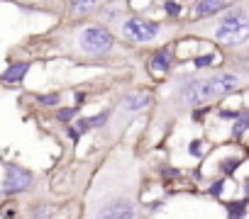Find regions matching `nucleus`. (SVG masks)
I'll return each mask as SVG.
<instances>
[{
	"mask_svg": "<svg viewBox=\"0 0 249 219\" xmlns=\"http://www.w3.org/2000/svg\"><path fill=\"white\" fill-rule=\"evenodd\" d=\"M232 71H237V73H242L244 78H249V54H244V56L239 59V63H237Z\"/></svg>",
	"mask_w": 249,
	"mask_h": 219,
	"instance_id": "obj_19",
	"label": "nucleus"
},
{
	"mask_svg": "<svg viewBox=\"0 0 249 219\" xmlns=\"http://www.w3.org/2000/svg\"><path fill=\"white\" fill-rule=\"evenodd\" d=\"M27 71H30V63L27 61H18V63H13L3 76H0V83H20Z\"/></svg>",
	"mask_w": 249,
	"mask_h": 219,
	"instance_id": "obj_11",
	"label": "nucleus"
},
{
	"mask_svg": "<svg viewBox=\"0 0 249 219\" xmlns=\"http://www.w3.org/2000/svg\"><path fill=\"white\" fill-rule=\"evenodd\" d=\"M76 112H78L76 107H64V110H59V112H56V120L59 122H69V120L76 117Z\"/></svg>",
	"mask_w": 249,
	"mask_h": 219,
	"instance_id": "obj_18",
	"label": "nucleus"
},
{
	"mask_svg": "<svg viewBox=\"0 0 249 219\" xmlns=\"http://www.w3.org/2000/svg\"><path fill=\"white\" fill-rule=\"evenodd\" d=\"M52 217V209L47 204H35L32 209V219H49Z\"/></svg>",
	"mask_w": 249,
	"mask_h": 219,
	"instance_id": "obj_17",
	"label": "nucleus"
},
{
	"mask_svg": "<svg viewBox=\"0 0 249 219\" xmlns=\"http://www.w3.org/2000/svg\"><path fill=\"white\" fill-rule=\"evenodd\" d=\"M247 200H234V202H227V217L230 219H244L247 217Z\"/></svg>",
	"mask_w": 249,
	"mask_h": 219,
	"instance_id": "obj_12",
	"label": "nucleus"
},
{
	"mask_svg": "<svg viewBox=\"0 0 249 219\" xmlns=\"http://www.w3.org/2000/svg\"><path fill=\"white\" fill-rule=\"evenodd\" d=\"M230 5H232V3H222V0H200V3L193 5V17H196L198 22H203V20H210V17L220 15V13L227 10Z\"/></svg>",
	"mask_w": 249,
	"mask_h": 219,
	"instance_id": "obj_8",
	"label": "nucleus"
},
{
	"mask_svg": "<svg viewBox=\"0 0 249 219\" xmlns=\"http://www.w3.org/2000/svg\"><path fill=\"white\" fill-rule=\"evenodd\" d=\"M39 105H59L61 102V93H52V95H37Z\"/></svg>",
	"mask_w": 249,
	"mask_h": 219,
	"instance_id": "obj_16",
	"label": "nucleus"
},
{
	"mask_svg": "<svg viewBox=\"0 0 249 219\" xmlns=\"http://www.w3.org/2000/svg\"><path fill=\"white\" fill-rule=\"evenodd\" d=\"M115 37L107 27L103 25H86L73 30V49H78V54L90 56V59H103L112 51Z\"/></svg>",
	"mask_w": 249,
	"mask_h": 219,
	"instance_id": "obj_4",
	"label": "nucleus"
},
{
	"mask_svg": "<svg viewBox=\"0 0 249 219\" xmlns=\"http://www.w3.org/2000/svg\"><path fill=\"white\" fill-rule=\"evenodd\" d=\"M88 219H135V200L127 192H107L90 207Z\"/></svg>",
	"mask_w": 249,
	"mask_h": 219,
	"instance_id": "obj_5",
	"label": "nucleus"
},
{
	"mask_svg": "<svg viewBox=\"0 0 249 219\" xmlns=\"http://www.w3.org/2000/svg\"><path fill=\"white\" fill-rule=\"evenodd\" d=\"M191 32L203 39H213L220 47L249 54V3L230 5L220 15L191 25Z\"/></svg>",
	"mask_w": 249,
	"mask_h": 219,
	"instance_id": "obj_1",
	"label": "nucleus"
},
{
	"mask_svg": "<svg viewBox=\"0 0 249 219\" xmlns=\"http://www.w3.org/2000/svg\"><path fill=\"white\" fill-rule=\"evenodd\" d=\"M73 15H90L93 10H98V3H83V0H76V3L69 5Z\"/></svg>",
	"mask_w": 249,
	"mask_h": 219,
	"instance_id": "obj_14",
	"label": "nucleus"
},
{
	"mask_svg": "<svg viewBox=\"0 0 249 219\" xmlns=\"http://www.w3.org/2000/svg\"><path fill=\"white\" fill-rule=\"evenodd\" d=\"M222 188H225V180H215V183L210 185V190H208V192H210L213 197H220V195H222Z\"/></svg>",
	"mask_w": 249,
	"mask_h": 219,
	"instance_id": "obj_23",
	"label": "nucleus"
},
{
	"mask_svg": "<svg viewBox=\"0 0 249 219\" xmlns=\"http://www.w3.org/2000/svg\"><path fill=\"white\" fill-rule=\"evenodd\" d=\"M213 63V54H208V56H198V59H193V66L200 71V68H205V66H210Z\"/></svg>",
	"mask_w": 249,
	"mask_h": 219,
	"instance_id": "obj_22",
	"label": "nucleus"
},
{
	"mask_svg": "<svg viewBox=\"0 0 249 219\" xmlns=\"http://www.w3.org/2000/svg\"><path fill=\"white\" fill-rule=\"evenodd\" d=\"M188 154L196 156V158H200V156H203V141H200V139L191 141V144H188Z\"/></svg>",
	"mask_w": 249,
	"mask_h": 219,
	"instance_id": "obj_20",
	"label": "nucleus"
},
{
	"mask_svg": "<svg viewBox=\"0 0 249 219\" xmlns=\"http://www.w3.org/2000/svg\"><path fill=\"white\" fill-rule=\"evenodd\" d=\"M239 112H242V110H220L217 115H220L222 120H237V117H239Z\"/></svg>",
	"mask_w": 249,
	"mask_h": 219,
	"instance_id": "obj_24",
	"label": "nucleus"
},
{
	"mask_svg": "<svg viewBox=\"0 0 249 219\" xmlns=\"http://www.w3.org/2000/svg\"><path fill=\"white\" fill-rule=\"evenodd\" d=\"M213 100H217L213 73L208 76H181L174 88V102L178 107H208Z\"/></svg>",
	"mask_w": 249,
	"mask_h": 219,
	"instance_id": "obj_2",
	"label": "nucleus"
},
{
	"mask_svg": "<svg viewBox=\"0 0 249 219\" xmlns=\"http://www.w3.org/2000/svg\"><path fill=\"white\" fill-rule=\"evenodd\" d=\"M117 37L130 42V44H152V42H159V39H166L169 37V27H164L161 22H154L149 17H142V15H127L122 17L115 27Z\"/></svg>",
	"mask_w": 249,
	"mask_h": 219,
	"instance_id": "obj_3",
	"label": "nucleus"
},
{
	"mask_svg": "<svg viewBox=\"0 0 249 219\" xmlns=\"http://www.w3.org/2000/svg\"><path fill=\"white\" fill-rule=\"evenodd\" d=\"M152 102V97L147 95V93H130V95H124L122 97V102H120V107H117V120L120 122H127L130 117H135L140 110H144L147 105Z\"/></svg>",
	"mask_w": 249,
	"mask_h": 219,
	"instance_id": "obj_7",
	"label": "nucleus"
},
{
	"mask_svg": "<svg viewBox=\"0 0 249 219\" xmlns=\"http://www.w3.org/2000/svg\"><path fill=\"white\" fill-rule=\"evenodd\" d=\"M107 120H110V112H107V110H103V112L95 115V117H83V120H78V122L73 125V129H76L78 134H86V132H90V129H100V127H105Z\"/></svg>",
	"mask_w": 249,
	"mask_h": 219,
	"instance_id": "obj_10",
	"label": "nucleus"
},
{
	"mask_svg": "<svg viewBox=\"0 0 249 219\" xmlns=\"http://www.w3.org/2000/svg\"><path fill=\"white\" fill-rule=\"evenodd\" d=\"M66 134H69V139H71V141H78V139H81V134H78L73 127H69V129H66Z\"/></svg>",
	"mask_w": 249,
	"mask_h": 219,
	"instance_id": "obj_26",
	"label": "nucleus"
},
{
	"mask_svg": "<svg viewBox=\"0 0 249 219\" xmlns=\"http://www.w3.org/2000/svg\"><path fill=\"white\" fill-rule=\"evenodd\" d=\"M35 183V175L18 166V163H8L5 166V178H3V185H0V195L8 197V195H18V192H27Z\"/></svg>",
	"mask_w": 249,
	"mask_h": 219,
	"instance_id": "obj_6",
	"label": "nucleus"
},
{
	"mask_svg": "<svg viewBox=\"0 0 249 219\" xmlns=\"http://www.w3.org/2000/svg\"><path fill=\"white\" fill-rule=\"evenodd\" d=\"M149 66H152L154 73H169L171 66H174V51H171V49H159V51H154Z\"/></svg>",
	"mask_w": 249,
	"mask_h": 219,
	"instance_id": "obj_9",
	"label": "nucleus"
},
{
	"mask_svg": "<svg viewBox=\"0 0 249 219\" xmlns=\"http://www.w3.org/2000/svg\"><path fill=\"white\" fill-rule=\"evenodd\" d=\"M244 192H247V195H249V180H247V185H244Z\"/></svg>",
	"mask_w": 249,
	"mask_h": 219,
	"instance_id": "obj_27",
	"label": "nucleus"
},
{
	"mask_svg": "<svg viewBox=\"0 0 249 219\" xmlns=\"http://www.w3.org/2000/svg\"><path fill=\"white\" fill-rule=\"evenodd\" d=\"M208 112H210L208 107H200V110H196V112H193V120H203V117H205Z\"/></svg>",
	"mask_w": 249,
	"mask_h": 219,
	"instance_id": "obj_25",
	"label": "nucleus"
},
{
	"mask_svg": "<svg viewBox=\"0 0 249 219\" xmlns=\"http://www.w3.org/2000/svg\"><path fill=\"white\" fill-rule=\"evenodd\" d=\"M239 163H242V161H239L237 156H234V158H222V161H220V171H222L225 175H232V173L237 171Z\"/></svg>",
	"mask_w": 249,
	"mask_h": 219,
	"instance_id": "obj_15",
	"label": "nucleus"
},
{
	"mask_svg": "<svg viewBox=\"0 0 249 219\" xmlns=\"http://www.w3.org/2000/svg\"><path fill=\"white\" fill-rule=\"evenodd\" d=\"M164 10H166V15H171V17H178L181 15V3H164Z\"/></svg>",
	"mask_w": 249,
	"mask_h": 219,
	"instance_id": "obj_21",
	"label": "nucleus"
},
{
	"mask_svg": "<svg viewBox=\"0 0 249 219\" xmlns=\"http://www.w3.org/2000/svg\"><path fill=\"white\" fill-rule=\"evenodd\" d=\"M247 129H249V110H242L239 117H237V120H234V125H232V137H234V139H239Z\"/></svg>",
	"mask_w": 249,
	"mask_h": 219,
	"instance_id": "obj_13",
	"label": "nucleus"
}]
</instances>
